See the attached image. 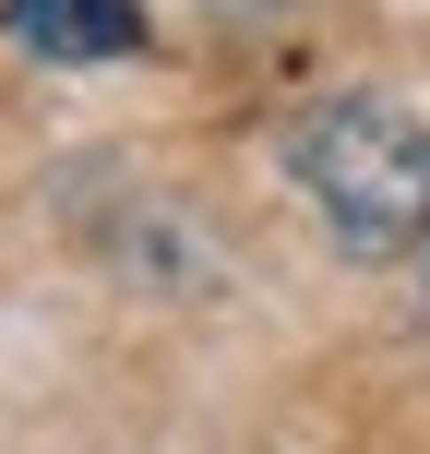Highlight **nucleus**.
<instances>
[{
    "label": "nucleus",
    "instance_id": "f257e3e1",
    "mask_svg": "<svg viewBox=\"0 0 430 454\" xmlns=\"http://www.w3.org/2000/svg\"><path fill=\"white\" fill-rule=\"evenodd\" d=\"M287 192L311 204V227L347 251V263H407L430 227V120L383 84H335L287 120L275 144Z\"/></svg>",
    "mask_w": 430,
    "mask_h": 454
},
{
    "label": "nucleus",
    "instance_id": "f03ea898",
    "mask_svg": "<svg viewBox=\"0 0 430 454\" xmlns=\"http://www.w3.org/2000/svg\"><path fill=\"white\" fill-rule=\"evenodd\" d=\"M0 24H12V48H36V60H132L156 24H144V0H0Z\"/></svg>",
    "mask_w": 430,
    "mask_h": 454
},
{
    "label": "nucleus",
    "instance_id": "7ed1b4c3",
    "mask_svg": "<svg viewBox=\"0 0 430 454\" xmlns=\"http://www.w3.org/2000/svg\"><path fill=\"white\" fill-rule=\"evenodd\" d=\"M407 275H418V323H430V227H418V251H407Z\"/></svg>",
    "mask_w": 430,
    "mask_h": 454
}]
</instances>
